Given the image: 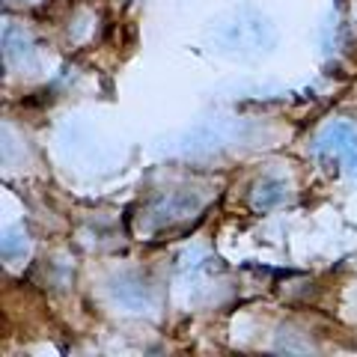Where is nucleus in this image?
Returning a JSON list of instances; mask_svg holds the SVG:
<instances>
[{"mask_svg":"<svg viewBox=\"0 0 357 357\" xmlns=\"http://www.w3.org/2000/svg\"><path fill=\"white\" fill-rule=\"evenodd\" d=\"M319 161L328 167V170H357V131L349 122H333L321 131V137L316 143Z\"/></svg>","mask_w":357,"mask_h":357,"instance_id":"nucleus-1","label":"nucleus"},{"mask_svg":"<svg viewBox=\"0 0 357 357\" xmlns=\"http://www.w3.org/2000/svg\"><path fill=\"white\" fill-rule=\"evenodd\" d=\"M283 199H286V182H280V178H262L253 188V208H259V211L280 206Z\"/></svg>","mask_w":357,"mask_h":357,"instance_id":"nucleus-2","label":"nucleus"},{"mask_svg":"<svg viewBox=\"0 0 357 357\" xmlns=\"http://www.w3.org/2000/svg\"><path fill=\"white\" fill-rule=\"evenodd\" d=\"M265 30H268V24L262 18L229 24V45H253V48H262V33Z\"/></svg>","mask_w":357,"mask_h":357,"instance_id":"nucleus-3","label":"nucleus"}]
</instances>
